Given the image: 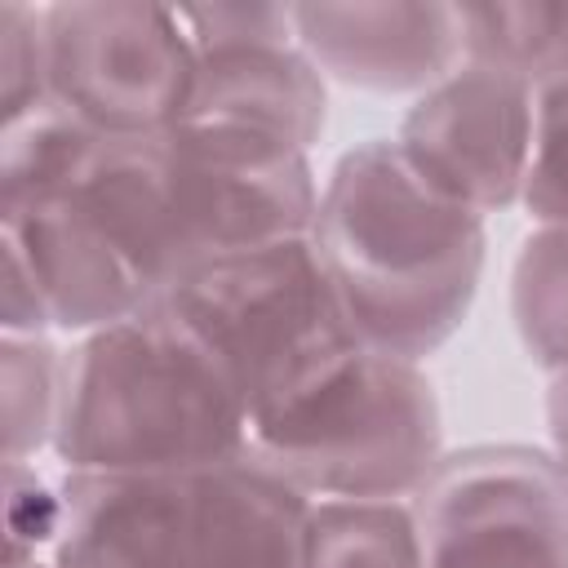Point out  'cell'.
I'll use <instances>...</instances> for the list:
<instances>
[{
  "label": "cell",
  "mask_w": 568,
  "mask_h": 568,
  "mask_svg": "<svg viewBox=\"0 0 568 568\" xmlns=\"http://www.w3.org/2000/svg\"><path fill=\"white\" fill-rule=\"evenodd\" d=\"M178 324L240 390L248 417L320 359L359 342L328 288L311 235L209 257L146 306Z\"/></svg>",
  "instance_id": "obj_6"
},
{
  "label": "cell",
  "mask_w": 568,
  "mask_h": 568,
  "mask_svg": "<svg viewBox=\"0 0 568 568\" xmlns=\"http://www.w3.org/2000/svg\"><path fill=\"white\" fill-rule=\"evenodd\" d=\"M53 568H297L311 501L253 448L195 470H67Z\"/></svg>",
  "instance_id": "obj_3"
},
{
  "label": "cell",
  "mask_w": 568,
  "mask_h": 568,
  "mask_svg": "<svg viewBox=\"0 0 568 568\" xmlns=\"http://www.w3.org/2000/svg\"><path fill=\"white\" fill-rule=\"evenodd\" d=\"M510 311L528 355L555 377L568 373V226H541L524 240Z\"/></svg>",
  "instance_id": "obj_14"
},
{
  "label": "cell",
  "mask_w": 568,
  "mask_h": 568,
  "mask_svg": "<svg viewBox=\"0 0 568 568\" xmlns=\"http://www.w3.org/2000/svg\"><path fill=\"white\" fill-rule=\"evenodd\" d=\"M106 173L160 284L209 257L302 240L320 209L306 151L244 129L182 120L155 138H115Z\"/></svg>",
  "instance_id": "obj_4"
},
{
  "label": "cell",
  "mask_w": 568,
  "mask_h": 568,
  "mask_svg": "<svg viewBox=\"0 0 568 568\" xmlns=\"http://www.w3.org/2000/svg\"><path fill=\"white\" fill-rule=\"evenodd\" d=\"M4 462L22 466L44 439H53L62 359L40 333H4Z\"/></svg>",
  "instance_id": "obj_15"
},
{
  "label": "cell",
  "mask_w": 568,
  "mask_h": 568,
  "mask_svg": "<svg viewBox=\"0 0 568 568\" xmlns=\"http://www.w3.org/2000/svg\"><path fill=\"white\" fill-rule=\"evenodd\" d=\"M311 244L351 333L404 359L462 328L484 271V217L422 182L390 138L333 164Z\"/></svg>",
  "instance_id": "obj_1"
},
{
  "label": "cell",
  "mask_w": 568,
  "mask_h": 568,
  "mask_svg": "<svg viewBox=\"0 0 568 568\" xmlns=\"http://www.w3.org/2000/svg\"><path fill=\"white\" fill-rule=\"evenodd\" d=\"M49 98L44 13L9 0L0 4V124Z\"/></svg>",
  "instance_id": "obj_17"
},
{
  "label": "cell",
  "mask_w": 568,
  "mask_h": 568,
  "mask_svg": "<svg viewBox=\"0 0 568 568\" xmlns=\"http://www.w3.org/2000/svg\"><path fill=\"white\" fill-rule=\"evenodd\" d=\"M311 62L355 89H435L466 58L462 4H288Z\"/></svg>",
  "instance_id": "obj_11"
},
{
  "label": "cell",
  "mask_w": 568,
  "mask_h": 568,
  "mask_svg": "<svg viewBox=\"0 0 568 568\" xmlns=\"http://www.w3.org/2000/svg\"><path fill=\"white\" fill-rule=\"evenodd\" d=\"M395 146L439 195L479 217L501 213L524 200L532 160V84L524 75L466 62L413 102Z\"/></svg>",
  "instance_id": "obj_10"
},
{
  "label": "cell",
  "mask_w": 568,
  "mask_h": 568,
  "mask_svg": "<svg viewBox=\"0 0 568 568\" xmlns=\"http://www.w3.org/2000/svg\"><path fill=\"white\" fill-rule=\"evenodd\" d=\"M297 568H422L413 506L342 497L311 506Z\"/></svg>",
  "instance_id": "obj_12"
},
{
  "label": "cell",
  "mask_w": 568,
  "mask_h": 568,
  "mask_svg": "<svg viewBox=\"0 0 568 568\" xmlns=\"http://www.w3.org/2000/svg\"><path fill=\"white\" fill-rule=\"evenodd\" d=\"M53 453L80 475H164L248 453L231 377L155 311L89 333L62 359Z\"/></svg>",
  "instance_id": "obj_2"
},
{
  "label": "cell",
  "mask_w": 568,
  "mask_h": 568,
  "mask_svg": "<svg viewBox=\"0 0 568 568\" xmlns=\"http://www.w3.org/2000/svg\"><path fill=\"white\" fill-rule=\"evenodd\" d=\"M13 568H44V564H13Z\"/></svg>",
  "instance_id": "obj_19"
},
{
  "label": "cell",
  "mask_w": 568,
  "mask_h": 568,
  "mask_svg": "<svg viewBox=\"0 0 568 568\" xmlns=\"http://www.w3.org/2000/svg\"><path fill=\"white\" fill-rule=\"evenodd\" d=\"M422 568H568V479L528 444H470L413 497Z\"/></svg>",
  "instance_id": "obj_8"
},
{
  "label": "cell",
  "mask_w": 568,
  "mask_h": 568,
  "mask_svg": "<svg viewBox=\"0 0 568 568\" xmlns=\"http://www.w3.org/2000/svg\"><path fill=\"white\" fill-rule=\"evenodd\" d=\"M439 399L417 359L351 342L248 417V448L302 493L390 501L439 462Z\"/></svg>",
  "instance_id": "obj_5"
},
{
  "label": "cell",
  "mask_w": 568,
  "mask_h": 568,
  "mask_svg": "<svg viewBox=\"0 0 568 568\" xmlns=\"http://www.w3.org/2000/svg\"><path fill=\"white\" fill-rule=\"evenodd\" d=\"M49 98L102 138L169 133L195 89V44L164 4L84 0L44 9Z\"/></svg>",
  "instance_id": "obj_7"
},
{
  "label": "cell",
  "mask_w": 568,
  "mask_h": 568,
  "mask_svg": "<svg viewBox=\"0 0 568 568\" xmlns=\"http://www.w3.org/2000/svg\"><path fill=\"white\" fill-rule=\"evenodd\" d=\"M466 62H484L537 84L546 71L568 62V0H497L462 4Z\"/></svg>",
  "instance_id": "obj_13"
},
{
  "label": "cell",
  "mask_w": 568,
  "mask_h": 568,
  "mask_svg": "<svg viewBox=\"0 0 568 568\" xmlns=\"http://www.w3.org/2000/svg\"><path fill=\"white\" fill-rule=\"evenodd\" d=\"M524 204L541 226H568V62L532 84V160Z\"/></svg>",
  "instance_id": "obj_16"
},
{
  "label": "cell",
  "mask_w": 568,
  "mask_h": 568,
  "mask_svg": "<svg viewBox=\"0 0 568 568\" xmlns=\"http://www.w3.org/2000/svg\"><path fill=\"white\" fill-rule=\"evenodd\" d=\"M178 18L195 44V89L182 120L266 133L302 151L320 138L324 75L293 44L288 4H186Z\"/></svg>",
  "instance_id": "obj_9"
},
{
  "label": "cell",
  "mask_w": 568,
  "mask_h": 568,
  "mask_svg": "<svg viewBox=\"0 0 568 568\" xmlns=\"http://www.w3.org/2000/svg\"><path fill=\"white\" fill-rule=\"evenodd\" d=\"M546 417H550V439H555V462L568 479V373H559L550 382V395H546Z\"/></svg>",
  "instance_id": "obj_18"
}]
</instances>
